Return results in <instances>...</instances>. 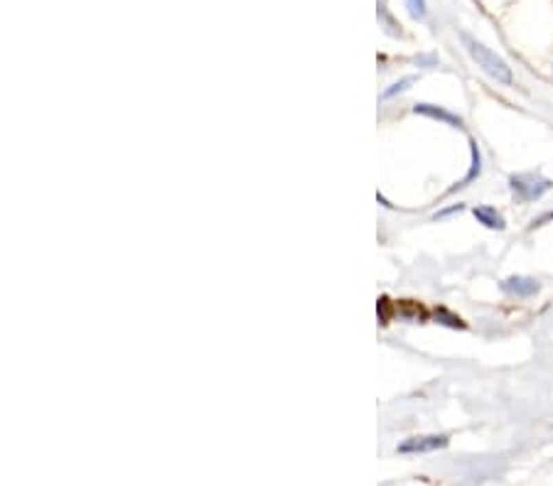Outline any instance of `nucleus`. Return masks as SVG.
Masks as SVG:
<instances>
[{
    "label": "nucleus",
    "mask_w": 553,
    "mask_h": 486,
    "mask_svg": "<svg viewBox=\"0 0 553 486\" xmlns=\"http://www.w3.org/2000/svg\"><path fill=\"white\" fill-rule=\"evenodd\" d=\"M447 435H421V437H408L406 442H401L399 452L401 454H425V452H436L447 447Z\"/></svg>",
    "instance_id": "nucleus-3"
},
{
    "label": "nucleus",
    "mask_w": 553,
    "mask_h": 486,
    "mask_svg": "<svg viewBox=\"0 0 553 486\" xmlns=\"http://www.w3.org/2000/svg\"><path fill=\"white\" fill-rule=\"evenodd\" d=\"M509 189L519 202H536L551 189V182L539 175H531V172H524V175L509 177Z\"/></svg>",
    "instance_id": "nucleus-2"
},
{
    "label": "nucleus",
    "mask_w": 553,
    "mask_h": 486,
    "mask_svg": "<svg viewBox=\"0 0 553 486\" xmlns=\"http://www.w3.org/2000/svg\"><path fill=\"white\" fill-rule=\"evenodd\" d=\"M460 37H462V45H465L467 54L475 59V64L480 66V69H482L487 77H492L495 82L504 84V86H512V84H514L512 66L506 64L499 54H495L489 47H484L482 42H477L475 37H470L467 32H462Z\"/></svg>",
    "instance_id": "nucleus-1"
},
{
    "label": "nucleus",
    "mask_w": 553,
    "mask_h": 486,
    "mask_svg": "<svg viewBox=\"0 0 553 486\" xmlns=\"http://www.w3.org/2000/svg\"><path fill=\"white\" fill-rule=\"evenodd\" d=\"M472 214H475V219L482 223L484 229H492V231H504L506 229L504 217H502L495 206H475V209H472Z\"/></svg>",
    "instance_id": "nucleus-6"
},
{
    "label": "nucleus",
    "mask_w": 553,
    "mask_h": 486,
    "mask_svg": "<svg viewBox=\"0 0 553 486\" xmlns=\"http://www.w3.org/2000/svg\"><path fill=\"white\" fill-rule=\"evenodd\" d=\"M406 8L411 12V18L421 20L425 15V0H406Z\"/></svg>",
    "instance_id": "nucleus-9"
},
{
    "label": "nucleus",
    "mask_w": 553,
    "mask_h": 486,
    "mask_svg": "<svg viewBox=\"0 0 553 486\" xmlns=\"http://www.w3.org/2000/svg\"><path fill=\"white\" fill-rule=\"evenodd\" d=\"M543 221H553V211H548L546 217H543V219H541V221H539V223H543Z\"/></svg>",
    "instance_id": "nucleus-11"
},
{
    "label": "nucleus",
    "mask_w": 553,
    "mask_h": 486,
    "mask_svg": "<svg viewBox=\"0 0 553 486\" xmlns=\"http://www.w3.org/2000/svg\"><path fill=\"white\" fill-rule=\"evenodd\" d=\"M539 280L534 278H524V276H514V278H506L502 282V290L506 295H514V297H531V295L539 293Z\"/></svg>",
    "instance_id": "nucleus-5"
},
{
    "label": "nucleus",
    "mask_w": 553,
    "mask_h": 486,
    "mask_svg": "<svg viewBox=\"0 0 553 486\" xmlns=\"http://www.w3.org/2000/svg\"><path fill=\"white\" fill-rule=\"evenodd\" d=\"M413 113H416V116L433 118V121H440V123L450 125V128H462V118H460L458 113L443 108V106H436V104H416V106H413Z\"/></svg>",
    "instance_id": "nucleus-4"
},
{
    "label": "nucleus",
    "mask_w": 553,
    "mask_h": 486,
    "mask_svg": "<svg viewBox=\"0 0 553 486\" xmlns=\"http://www.w3.org/2000/svg\"><path fill=\"white\" fill-rule=\"evenodd\" d=\"M413 82H416V77H403V79H401V82L391 84V86H388L386 91H384V94L379 96V99H381V101H388V99H391V96L401 94V91H406V88L411 86Z\"/></svg>",
    "instance_id": "nucleus-8"
},
{
    "label": "nucleus",
    "mask_w": 553,
    "mask_h": 486,
    "mask_svg": "<svg viewBox=\"0 0 553 486\" xmlns=\"http://www.w3.org/2000/svg\"><path fill=\"white\" fill-rule=\"evenodd\" d=\"M436 317H440V319H445L443 324H447V327H465V324L460 322V317H453L447 310H438Z\"/></svg>",
    "instance_id": "nucleus-10"
},
{
    "label": "nucleus",
    "mask_w": 553,
    "mask_h": 486,
    "mask_svg": "<svg viewBox=\"0 0 553 486\" xmlns=\"http://www.w3.org/2000/svg\"><path fill=\"white\" fill-rule=\"evenodd\" d=\"M470 153H472V165H470V172L465 175V180L460 182L458 187H467L472 180H477L480 177V172H482V155H480V147H477V143L475 141H470ZM458 187H453V189H458Z\"/></svg>",
    "instance_id": "nucleus-7"
}]
</instances>
